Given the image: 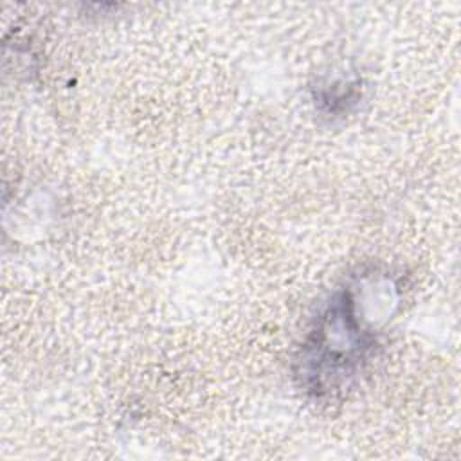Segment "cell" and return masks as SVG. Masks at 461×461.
<instances>
[{
  "label": "cell",
  "instance_id": "obj_1",
  "mask_svg": "<svg viewBox=\"0 0 461 461\" xmlns=\"http://www.w3.org/2000/svg\"><path fill=\"white\" fill-rule=\"evenodd\" d=\"M367 276L340 286L317 315L297 360L306 391L321 396L339 389L378 342V321L369 315Z\"/></svg>",
  "mask_w": 461,
  "mask_h": 461
}]
</instances>
